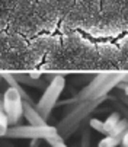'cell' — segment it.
<instances>
[{
  "label": "cell",
  "mask_w": 128,
  "mask_h": 147,
  "mask_svg": "<svg viewBox=\"0 0 128 147\" xmlns=\"http://www.w3.org/2000/svg\"><path fill=\"white\" fill-rule=\"evenodd\" d=\"M121 102H122V103H125V105H127V107H128V96H127V95H124V96H121Z\"/></svg>",
  "instance_id": "18"
},
{
  "label": "cell",
  "mask_w": 128,
  "mask_h": 147,
  "mask_svg": "<svg viewBox=\"0 0 128 147\" xmlns=\"http://www.w3.org/2000/svg\"><path fill=\"white\" fill-rule=\"evenodd\" d=\"M122 83H125V85H128V74H125V76H124V80H122Z\"/></svg>",
  "instance_id": "21"
},
{
  "label": "cell",
  "mask_w": 128,
  "mask_h": 147,
  "mask_svg": "<svg viewBox=\"0 0 128 147\" xmlns=\"http://www.w3.org/2000/svg\"><path fill=\"white\" fill-rule=\"evenodd\" d=\"M24 117L31 125H48L47 119L38 112L36 107H34L32 103H29L26 100L24 102Z\"/></svg>",
  "instance_id": "6"
},
{
  "label": "cell",
  "mask_w": 128,
  "mask_h": 147,
  "mask_svg": "<svg viewBox=\"0 0 128 147\" xmlns=\"http://www.w3.org/2000/svg\"><path fill=\"white\" fill-rule=\"evenodd\" d=\"M13 77H15L19 83L26 85V86H32V88H42V86H45L44 80L35 79V77H32L31 74H13Z\"/></svg>",
  "instance_id": "8"
},
{
  "label": "cell",
  "mask_w": 128,
  "mask_h": 147,
  "mask_svg": "<svg viewBox=\"0 0 128 147\" xmlns=\"http://www.w3.org/2000/svg\"><path fill=\"white\" fill-rule=\"evenodd\" d=\"M0 147H13V146L9 144V143H6V141H0Z\"/></svg>",
  "instance_id": "19"
},
{
  "label": "cell",
  "mask_w": 128,
  "mask_h": 147,
  "mask_svg": "<svg viewBox=\"0 0 128 147\" xmlns=\"http://www.w3.org/2000/svg\"><path fill=\"white\" fill-rule=\"evenodd\" d=\"M119 121H121V112H112L108 118L103 121V122H105V128H106V131H108V136H109V133L115 128V125H117Z\"/></svg>",
  "instance_id": "10"
},
{
  "label": "cell",
  "mask_w": 128,
  "mask_h": 147,
  "mask_svg": "<svg viewBox=\"0 0 128 147\" xmlns=\"http://www.w3.org/2000/svg\"><path fill=\"white\" fill-rule=\"evenodd\" d=\"M105 100V96L103 98H98V99H89V100H83L80 102V105H77V107L69 112L66 117H64L63 121H60V125H58V133L63 138H67L71 136V133H74L79 127L80 124L83 121V118L89 115L98 105L100 102Z\"/></svg>",
  "instance_id": "1"
},
{
  "label": "cell",
  "mask_w": 128,
  "mask_h": 147,
  "mask_svg": "<svg viewBox=\"0 0 128 147\" xmlns=\"http://www.w3.org/2000/svg\"><path fill=\"white\" fill-rule=\"evenodd\" d=\"M0 80H2V77H0Z\"/></svg>",
  "instance_id": "25"
},
{
  "label": "cell",
  "mask_w": 128,
  "mask_h": 147,
  "mask_svg": "<svg viewBox=\"0 0 128 147\" xmlns=\"http://www.w3.org/2000/svg\"><path fill=\"white\" fill-rule=\"evenodd\" d=\"M122 137H124V136L115 137V136H111V134H109V136H106L103 140L99 141V146H102V147H117L118 144H121Z\"/></svg>",
  "instance_id": "11"
},
{
  "label": "cell",
  "mask_w": 128,
  "mask_h": 147,
  "mask_svg": "<svg viewBox=\"0 0 128 147\" xmlns=\"http://www.w3.org/2000/svg\"><path fill=\"white\" fill-rule=\"evenodd\" d=\"M50 147H67V144L64 143V138L61 136H57V137H51V138H47L45 140Z\"/></svg>",
  "instance_id": "14"
},
{
  "label": "cell",
  "mask_w": 128,
  "mask_h": 147,
  "mask_svg": "<svg viewBox=\"0 0 128 147\" xmlns=\"http://www.w3.org/2000/svg\"><path fill=\"white\" fill-rule=\"evenodd\" d=\"M89 124H90V127H92L93 130H96L98 133H102V134H105V136H108V131H106V128H105V122H103V121H100V119H98V118H92Z\"/></svg>",
  "instance_id": "13"
},
{
  "label": "cell",
  "mask_w": 128,
  "mask_h": 147,
  "mask_svg": "<svg viewBox=\"0 0 128 147\" xmlns=\"http://www.w3.org/2000/svg\"><path fill=\"white\" fill-rule=\"evenodd\" d=\"M24 99L20 96V93L9 86L5 93H3V107H5V111L7 114V118H9V125L10 127H15V125L19 122L20 117L24 115Z\"/></svg>",
  "instance_id": "5"
},
{
  "label": "cell",
  "mask_w": 128,
  "mask_h": 147,
  "mask_svg": "<svg viewBox=\"0 0 128 147\" xmlns=\"http://www.w3.org/2000/svg\"><path fill=\"white\" fill-rule=\"evenodd\" d=\"M0 99H3V95H0Z\"/></svg>",
  "instance_id": "23"
},
{
  "label": "cell",
  "mask_w": 128,
  "mask_h": 147,
  "mask_svg": "<svg viewBox=\"0 0 128 147\" xmlns=\"http://www.w3.org/2000/svg\"><path fill=\"white\" fill-rule=\"evenodd\" d=\"M9 118H7V114L5 111V107H3V99H0V138L2 137H6V133L9 130Z\"/></svg>",
  "instance_id": "9"
},
{
  "label": "cell",
  "mask_w": 128,
  "mask_h": 147,
  "mask_svg": "<svg viewBox=\"0 0 128 147\" xmlns=\"http://www.w3.org/2000/svg\"><path fill=\"white\" fill-rule=\"evenodd\" d=\"M29 147H39L38 140H32V143H31V146H29Z\"/></svg>",
  "instance_id": "20"
},
{
  "label": "cell",
  "mask_w": 128,
  "mask_h": 147,
  "mask_svg": "<svg viewBox=\"0 0 128 147\" xmlns=\"http://www.w3.org/2000/svg\"><path fill=\"white\" fill-rule=\"evenodd\" d=\"M60 136L58 130L51 125H15L9 127L5 138H29V140H47Z\"/></svg>",
  "instance_id": "4"
},
{
  "label": "cell",
  "mask_w": 128,
  "mask_h": 147,
  "mask_svg": "<svg viewBox=\"0 0 128 147\" xmlns=\"http://www.w3.org/2000/svg\"><path fill=\"white\" fill-rule=\"evenodd\" d=\"M115 107L119 109V112L121 114H124V117L128 119V107H127V105L125 103H115Z\"/></svg>",
  "instance_id": "16"
},
{
  "label": "cell",
  "mask_w": 128,
  "mask_h": 147,
  "mask_svg": "<svg viewBox=\"0 0 128 147\" xmlns=\"http://www.w3.org/2000/svg\"><path fill=\"white\" fill-rule=\"evenodd\" d=\"M64 86H66V79H64L63 76H60V74L54 76L53 80L50 82V85L45 88L41 99L38 100L36 109L45 119H48L53 108L58 103V98H60L61 92L64 90Z\"/></svg>",
  "instance_id": "3"
},
{
  "label": "cell",
  "mask_w": 128,
  "mask_h": 147,
  "mask_svg": "<svg viewBox=\"0 0 128 147\" xmlns=\"http://www.w3.org/2000/svg\"><path fill=\"white\" fill-rule=\"evenodd\" d=\"M121 147H128V130L124 133L122 141H121Z\"/></svg>",
  "instance_id": "17"
},
{
  "label": "cell",
  "mask_w": 128,
  "mask_h": 147,
  "mask_svg": "<svg viewBox=\"0 0 128 147\" xmlns=\"http://www.w3.org/2000/svg\"><path fill=\"white\" fill-rule=\"evenodd\" d=\"M128 130V119L127 118H121V121L115 125V128L109 133L111 136H115V137H119V136H124V133Z\"/></svg>",
  "instance_id": "12"
},
{
  "label": "cell",
  "mask_w": 128,
  "mask_h": 147,
  "mask_svg": "<svg viewBox=\"0 0 128 147\" xmlns=\"http://www.w3.org/2000/svg\"><path fill=\"white\" fill-rule=\"evenodd\" d=\"M98 147H102V146H98Z\"/></svg>",
  "instance_id": "24"
},
{
  "label": "cell",
  "mask_w": 128,
  "mask_h": 147,
  "mask_svg": "<svg viewBox=\"0 0 128 147\" xmlns=\"http://www.w3.org/2000/svg\"><path fill=\"white\" fill-rule=\"evenodd\" d=\"M102 25L111 29L128 26V0H102Z\"/></svg>",
  "instance_id": "2"
},
{
  "label": "cell",
  "mask_w": 128,
  "mask_h": 147,
  "mask_svg": "<svg viewBox=\"0 0 128 147\" xmlns=\"http://www.w3.org/2000/svg\"><path fill=\"white\" fill-rule=\"evenodd\" d=\"M124 92H125V95L128 96V85H127V88H125V90H124Z\"/></svg>",
  "instance_id": "22"
},
{
  "label": "cell",
  "mask_w": 128,
  "mask_h": 147,
  "mask_svg": "<svg viewBox=\"0 0 128 147\" xmlns=\"http://www.w3.org/2000/svg\"><path fill=\"white\" fill-rule=\"evenodd\" d=\"M124 76H125V73L109 74V76H108V79H106V80L102 83V86H100V88H99V90L96 92V95H95V99L106 96V93H108V92H111V90H112L115 86H118L119 83H122V80H124Z\"/></svg>",
  "instance_id": "7"
},
{
  "label": "cell",
  "mask_w": 128,
  "mask_h": 147,
  "mask_svg": "<svg viewBox=\"0 0 128 147\" xmlns=\"http://www.w3.org/2000/svg\"><path fill=\"white\" fill-rule=\"evenodd\" d=\"M80 147H90V133H89L88 130H84L83 134H82Z\"/></svg>",
  "instance_id": "15"
}]
</instances>
